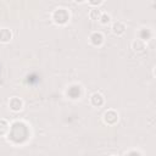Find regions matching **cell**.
<instances>
[{
  "mask_svg": "<svg viewBox=\"0 0 156 156\" xmlns=\"http://www.w3.org/2000/svg\"><path fill=\"white\" fill-rule=\"evenodd\" d=\"M69 17H71L69 11L67 9H65V7H58V9H56L52 12V21H54V23L60 24V26L61 24H66L69 21Z\"/></svg>",
  "mask_w": 156,
  "mask_h": 156,
  "instance_id": "cell-1",
  "label": "cell"
},
{
  "mask_svg": "<svg viewBox=\"0 0 156 156\" xmlns=\"http://www.w3.org/2000/svg\"><path fill=\"white\" fill-rule=\"evenodd\" d=\"M118 121V113L115 110H107L104 113V122L106 124H115Z\"/></svg>",
  "mask_w": 156,
  "mask_h": 156,
  "instance_id": "cell-2",
  "label": "cell"
},
{
  "mask_svg": "<svg viewBox=\"0 0 156 156\" xmlns=\"http://www.w3.org/2000/svg\"><path fill=\"white\" fill-rule=\"evenodd\" d=\"M9 107H10V110L13 111V112L21 111V110L23 108V101H22V99L16 98V96H15V98H11L10 101H9Z\"/></svg>",
  "mask_w": 156,
  "mask_h": 156,
  "instance_id": "cell-3",
  "label": "cell"
},
{
  "mask_svg": "<svg viewBox=\"0 0 156 156\" xmlns=\"http://www.w3.org/2000/svg\"><path fill=\"white\" fill-rule=\"evenodd\" d=\"M104 35H102V33L101 32H94V33H91L90 34V37H89V41L94 45V46H100L102 43H104Z\"/></svg>",
  "mask_w": 156,
  "mask_h": 156,
  "instance_id": "cell-4",
  "label": "cell"
},
{
  "mask_svg": "<svg viewBox=\"0 0 156 156\" xmlns=\"http://www.w3.org/2000/svg\"><path fill=\"white\" fill-rule=\"evenodd\" d=\"M111 29L115 35H122L126 32V24L122 21H117V22H113Z\"/></svg>",
  "mask_w": 156,
  "mask_h": 156,
  "instance_id": "cell-5",
  "label": "cell"
},
{
  "mask_svg": "<svg viewBox=\"0 0 156 156\" xmlns=\"http://www.w3.org/2000/svg\"><path fill=\"white\" fill-rule=\"evenodd\" d=\"M104 101H105L104 95H102L101 93H99V91H96V93L91 94V96H90V102H91V105H93V106H95V107L101 106V105L104 104Z\"/></svg>",
  "mask_w": 156,
  "mask_h": 156,
  "instance_id": "cell-6",
  "label": "cell"
},
{
  "mask_svg": "<svg viewBox=\"0 0 156 156\" xmlns=\"http://www.w3.org/2000/svg\"><path fill=\"white\" fill-rule=\"evenodd\" d=\"M12 39V32L9 28L0 29V43H10Z\"/></svg>",
  "mask_w": 156,
  "mask_h": 156,
  "instance_id": "cell-7",
  "label": "cell"
},
{
  "mask_svg": "<svg viewBox=\"0 0 156 156\" xmlns=\"http://www.w3.org/2000/svg\"><path fill=\"white\" fill-rule=\"evenodd\" d=\"M145 48H146V44H145V41L141 40V39H135V40L132 43V49H133V51H135V52H141V51L145 50Z\"/></svg>",
  "mask_w": 156,
  "mask_h": 156,
  "instance_id": "cell-8",
  "label": "cell"
},
{
  "mask_svg": "<svg viewBox=\"0 0 156 156\" xmlns=\"http://www.w3.org/2000/svg\"><path fill=\"white\" fill-rule=\"evenodd\" d=\"M10 130V123L6 119H0V136H4Z\"/></svg>",
  "mask_w": 156,
  "mask_h": 156,
  "instance_id": "cell-9",
  "label": "cell"
},
{
  "mask_svg": "<svg viewBox=\"0 0 156 156\" xmlns=\"http://www.w3.org/2000/svg\"><path fill=\"white\" fill-rule=\"evenodd\" d=\"M100 16H101V11H100L99 9H96V7L91 9L90 12H89V17H90L91 20H99Z\"/></svg>",
  "mask_w": 156,
  "mask_h": 156,
  "instance_id": "cell-10",
  "label": "cell"
},
{
  "mask_svg": "<svg viewBox=\"0 0 156 156\" xmlns=\"http://www.w3.org/2000/svg\"><path fill=\"white\" fill-rule=\"evenodd\" d=\"M99 21H100L101 24H108L111 22V16L106 12H101V16H100Z\"/></svg>",
  "mask_w": 156,
  "mask_h": 156,
  "instance_id": "cell-11",
  "label": "cell"
},
{
  "mask_svg": "<svg viewBox=\"0 0 156 156\" xmlns=\"http://www.w3.org/2000/svg\"><path fill=\"white\" fill-rule=\"evenodd\" d=\"M88 1H89L90 5H93V6H98V5H100L104 0H88Z\"/></svg>",
  "mask_w": 156,
  "mask_h": 156,
  "instance_id": "cell-12",
  "label": "cell"
},
{
  "mask_svg": "<svg viewBox=\"0 0 156 156\" xmlns=\"http://www.w3.org/2000/svg\"><path fill=\"white\" fill-rule=\"evenodd\" d=\"M126 154H141V152H139V151H128Z\"/></svg>",
  "mask_w": 156,
  "mask_h": 156,
  "instance_id": "cell-13",
  "label": "cell"
},
{
  "mask_svg": "<svg viewBox=\"0 0 156 156\" xmlns=\"http://www.w3.org/2000/svg\"><path fill=\"white\" fill-rule=\"evenodd\" d=\"M73 1H76V2H78V4H82V2H84L85 0H73Z\"/></svg>",
  "mask_w": 156,
  "mask_h": 156,
  "instance_id": "cell-14",
  "label": "cell"
}]
</instances>
